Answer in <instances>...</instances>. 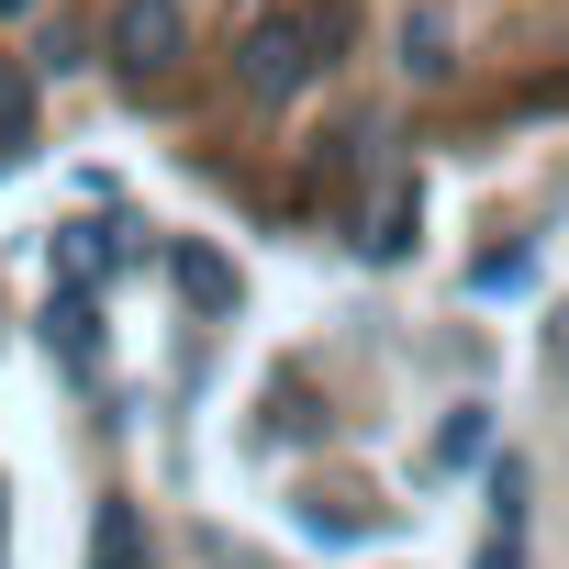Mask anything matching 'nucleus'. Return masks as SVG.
I'll return each instance as SVG.
<instances>
[{
	"label": "nucleus",
	"instance_id": "obj_3",
	"mask_svg": "<svg viewBox=\"0 0 569 569\" xmlns=\"http://www.w3.org/2000/svg\"><path fill=\"white\" fill-rule=\"evenodd\" d=\"M90 569H157V558H146L134 502H101V525H90Z\"/></svg>",
	"mask_w": 569,
	"mask_h": 569
},
{
	"label": "nucleus",
	"instance_id": "obj_9",
	"mask_svg": "<svg viewBox=\"0 0 569 569\" xmlns=\"http://www.w3.org/2000/svg\"><path fill=\"white\" fill-rule=\"evenodd\" d=\"M480 569H525V525H491V547H480Z\"/></svg>",
	"mask_w": 569,
	"mask_h": 569
},
{
	"label": "nucleus",
	"instance_id": "obj_7",
	"mask_svg": "<svg viewBox=\"0 0 569 569\" xmlns=\"http://www.w3.org/2000/svg\"><path fill=\"white\" fill-rule=\"evenodd\" d=\"M23 134H34V90H23V79H0V146H23Z\"/></svg>",
	"mask_w": 569,
	"mask_h": 569
},
{
	"label": "nucleus",
	"instance_id": "obj_8",
	"mask_svg": "<svg viewBox=\"0 0 569 569\" xmlns=\"http://www.w3.org/2000/svg\"><path fill=\"white\" fill-rule=\"evenodd\" d=\"M46 325H57V347H68V358H79V347H90V302H79V291H68V302H57V313H46Z\"/></svg>",
	"mask_w": 569,
	"mask_h": 569
},
{
	"label": "nucleus",
	"instance_id": "obj_5",
	"mask_svg": "<svg viewBox=\"0 0 569 569\" xmlns=\"http://www.w3.org/2000/svg\"><path fill=\"white\" fill-rule=\"evenodd\" d=\"M57 268H68V291H79V279H101V268H112V234H90V223H79V234L57 246Z\"/></svg>",
	"mask_w": 569,
	"mask_h": 569
},
{
	"label": "nucleus",
	"instance_id": "obj_10",
	"mask_svg": "<svg viewBox=\"0 0 569 569\" xmlns=\"http://www.w3.org/2000/svg\"><path fill=\"white\" fill-rule=\"evenodd\" d=\"M0 12H12V23H23V12H34V0H0Z\"/></svg>",
	"mask_w": 569,
	"mask_h": 569
},
{
	"label": "nucleus",
	"instance_id": "obj_11",
	"mask_svg": "<svg viewBox=\"0 0 569 569\" xmlns=\"http://www.w3.org/2000/svg\"><path fill=\"white\" fill-rule=\"evenodd\" d=\"M0 525H12V491H0Z\"/></svg>",
	"mask_w": 569,
	"mask_h": 569
},
{
	"label": "nucleus",
	"instance_id": "obj_2",
	"mask_svg": "<svg viewBox=\"0 0 569 569\" xmlns=\"http://www.w3.org/2000/svg\"><path fill=\"white\" fill-rule=\"evenodd\" d=\"M179 46H190V23H179V0H123V12H112V57H123L134 79L179 68Z\"/></svg>",
	"mask_w": 569,
	"mask_h": 569
},
{
	"label": "nucleus",
	"instance_id": "obj_4",
	"mask_svg": "<svg viewBox=\"0 0 569 569\" xmlns=\"http://www.w3.org/2000/svg\"><path fill=\"white\" fill-rule=\"evenodd\" d=\"M179 291H190L201 313H234V268H223L212 246H179Z\"/></svg>",
	"mask_w": 569,
	"mask_h": 569
},
{
	"label": "nucleus",
	"instance_id": "obj_1",
	"mask_svg": "<svg viewBox=\"0 0 569 569\" xmlns=\"http://www.w3.org/2000/svg\"><path fill=\"white\" fill-rule=\"evenodd\" d=\"M336 57H347V0H279V12L246 34V90H257V101H291V90H313Z\"/></svg>",
	"mask_w": 569,
	"mask_h": 569
},
{
	"label": "nucleus",
	"instance_id": "obj_6",
	"mask_svg": "<svg viewBox=\"0 0 569 569\" xmlns=\"http://www.w3.org/2000/svg\"><path fill=\"white\" fill-rule=\"evenodd\" d=\"M480 447H491V425H480V413H458V425L436 436V458H447V469H480Z\"/></svg>",
	"mask_w": 569,
	"mask_h": 569
}]
</instances>
